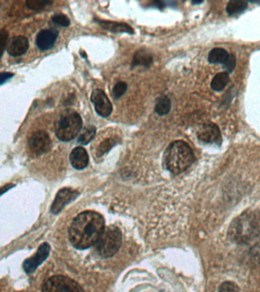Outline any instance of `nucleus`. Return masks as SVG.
Here are the masks:
<instances>
[{
	"label": "nucleus",
	"mask_w": 260,
	"mask_h": 292,
	"mask_svg": "<svg viewBox=\"0 0 260 292\" xmlns=\"http://www.w3.org/2000/svg\"><path fill=\"white\" fill-rule=\"evenodd\" d=\"M202 1H201V2H192V3L193 4H200L202 3Z\"/></svg>",
	"instance_id": "obj_31"
},
{
	"label": "nucleus",
	"mask_w": 260,
	"mask_h": 292,
	"mask_svg": "<svg viewBox=\"0 0 260 292\" xmlns=\"http://www.w3.org/2000/svg\"><path fill=\"white\" fill-rule=\"evenodd\" d=\"M82 127L80 114L74 110L67 109L60 114L55 122V133L60 141H71L80 133Z\"/></svg>",
	"instance_id": "obj_3"
},
{
	"label": "nucleus",
	"mask_w": 260,
	"mask_h": 292,
	"mask_svg": "<svg viewBox=\"0 0 260 292\" xmlns=\"http://www.w3.org/2000/svg\"><path fill=\"white\" fill-rule=\"evenodd\" d=\"M126 90H127V84L126 82H118L113 89V96L115 98H119L126 93Z\"/></svg>",
	"instance_id": "obj_24"
},
{
	"label": "nucleus",
	"mask_w": 260,
	"mask_h": 292,
	"mask_svg": "<svg viewBox=\"0 0 260 292\" xmlns=\"http://www.w3.org/2000/svg\"><path fill=\"white\" fill-rule=\"evenodd\" d=\"M91 100L93 103L96 112L102 118H107L111 115L113 106L107 95L101 89H95L92 92Z\"/></svg>",
	"instance_id": "obj_8"
},
{
	"label": "nucleus",
	"mask_w": 260,
	"mask_h": 292,
	"mask_svg": "<svg viewBox=\"0 0 260 292\" xmlns=\"http://www.w3.org/2000/svg\"><path fill=\"white\" fill-rule=\"evenodd\" d=\"M70 163L74 169L82 170L89 165V155L82 147H77L71 151L70 156Z\"/></svg>",
	"instance_id": "obj_14"
},
{
	"label": "nucleus",
	"mask_w": 260,
	"mask_h": 292,
	"mask_svg": "<svg viewBox=\"0 0 260 292\" xmlns=\"http://www.w3.org/2000/svg\"><path fill=\"white\" fill-rule=\"evenodd\" d=\"M13 73H2L0 74V85H2L4 82H6L7 80L13 77Z\"/></svg>",
	"instance_id": "obj_29"
},
{
	"label": "nucleus",
	"mask_w": 260,
	"mask_h": 292,
	"mask_svg": "<svg viewBox=\"0 0 260 292\" xmlns=\"http://www.w3.org/2000/svg\"><path fill=\"white\" fill-rule=\"evenodd\" d=\"M223 66L228 73H232L235 70V67H236V57H235V55L229 54L228 60L223 64Z\"/></svg>",
	"instance_id": "obj_28"
},
{
	"label": "nucleus",
	"mask_w": 260,
	"mask_h": 292,
	"mask_svg": "<svg viewBox=\"0 0 260 292\" xmlns=\"http://www.w3.org/2000/svg\"><path fill=\"white\" fill-rule=\"evenodd\" d=\"M29 148L36 155L48 152L51 148V140L45 131H38L33 133L28 140Z\"/></svg>",
	"instance_id": "obj_7"
},
{
	"label": "nucleus",
	"mask_w": 260,
	"mask_h": 292,
	"mask_svg": "<svg viewBox=\"0 0 260 292\" xmlns=\"http://www.w3.org/2000/svg\"><path fill=\"white\" fill-rule=\"evenodd\" d=\"M78 193L71 189L64 188L60 190L56 194V198L51 206L53 214H58L63 210V208L78 196Z\"/></svg>",
	"instance_id": "obj_11"
},
{
	"label": "nucleus",
	"mask_w": 260,
	"mask_h": 292,
	"mask_svg": "<svg viewBox=\"0 0 260 292\" xmlns=\"http://www.w3.org/2000/svg\"><path fill=\"white\" fill-rule=\"evenodd\" d=\"M198 139L208 144L221 145L222 141L221 132L217 125L213 122L204 124L197 133Z\"/></svg>",
	"instance_id": "obj_10"
},
{
	"label": "nucleus",
	"mask_w": 260,
	"mask_h": 292,
	"mask_svg": "<svg viewBox=\"0 0 260 292\" xmlns=\"http://www.w3.org/2000/svg\"><path fill=\"white\" fill-rule=\"evenodd\" d=\"M228 56L229 54L225 49L214 48L209 53L208 60L213 64H224L228 60Z\"/></svg>",
	"instance_id": "obj_17"
},
{
	"label": "nucleus",
	"mask_w": 260,
	"mask_h": 292,
	"mask_svg": "<svg viewBox=\"0 0 260 292\" xmlns=\"http://www.w3.org/2000/svg\"><path fill=\"white\" fill-rule=\"evenodd\" d=\"M52 3L53 2L49 0H27L26 5L31 10L39 11Z\"/></svg>",
	"instance_id": "obj_22"
},
{
	"label": "nucleus",
	"mask_w": 260,
	"mask_h": 292,
	"mask_svg": "<svg viewBox=\"0 0 260 292\" xmlns=\"http://www.w3.org/2000/svg\"><path fill=\"white\" fill-rule=\"evenodd\" d=\"M153 63V56L144 49H139L135 53L133 60V67L142 66V67H149Z\"/></svg>",
	"instance_id": "obj_16"
},
{
	"label": "nucleus",
	"mask_w": 260,
	"mask_h": 292,
	"mask_svg": "<svg viewBox=\"0 0 260 292\" xmlns=\"http://www.w3.org/2000/svg\"><path fill=\"white\" fill-rule=\"evenodd\" d=\"M13 187V184H7V185L5 186V187H4L3 188L0 189V195L3 194L4 193L6 192L7 191H9V189H11Z\"/></svg>",
	"instance_id": "obj_30"
},
{
	"label": "nucleus",
	"mask_w": 260,
	"mask_h": 292,
	"mask_svg": "<svg viewBox=\"0 0 260 292\" xmlns=\"http://www.w3.org/2000/svg\"><path fill=\"white\" fill-rule=\"evenodd\" d=\"M99 25L101 26L103 28L112 31V32L118 33H129V34H134V31L130 26L125 23H118L115 22H110V21L95 20Z\"/></svg>",
	"instance_id": "obj_15"
},
{
	"label": "nucleus",
	"mask_w": 260,
	"mask_h": 292,
	"mask_svg": "<svg viewBox=\"0 0 260 292\" xmlns=\"http://www.w3.org/2000/svg\"><path fill=\"white\" fill-rule=\"evenodd\" d=\"M260 225L257 216L254 215H242L241 217L237 219L231 229V234L234 238L239 242H243L245 239L251 238L255 235L257 229Z\"/></svg>",
	"instance_id": "obj_5"
},
{
	"label": "nucleus",
	"mask_w": 260,
	"mask_h": 292,
	"mask_svg": "<svg viewBox=\"0 0 260 292\" xmlns=\"http://www.w3.org/2000/svg\"><path fill=\"white\" fill-rule=\"evenodd\" d=\"M29 48L28 40L24 36H16L9 41L7 51L14 57L22 56L27 52Z\"/></svg>",
	"instance_id": "obj_13"
},
{
	"label": "nucleus",
	"mask_w": 260,
	"mask_h": 292,
	"mask_svg": "<svg viewBox=\"0 0 260 292\" xmlns=\"http://www.w3.org/2000/svg\"><path fill=\"white\" fill-rule=\"evenodd\" d=\"M104 228L102 216L87 211L74 219L69 228V238L74 247L84 250L95 244Z\"/></svg>",
	"instance_id": "obj_1"
},
{
	"label": "nucleus",
	"mask_w": 260,
	"mask_h": 292,
	"mask_svg": "<svg viewBox=\"0 0 260 292\" xmlns=\"http://www.w3.org/2000/svg\"><path fill=\"white\" fill-rule=\"evenodd\" d=\"M59 32L56 29H45L40 31L36 38V45L41 50L51 49L57 40Z\"/></svg>",
	"instance_id": "obj_12"
},
{
	"label": "nucleus",
	"mask_w": 260,
	"mask_h": 292,
	"mask_svg": "<svg viewBox=\"0 0 260 292\" xmlns=\"http://www.w3.org/2000/svg\"><path fill=\"white\" fill-rule=\"evenodd\" d=\"M248 7V4L243 0H232L228 2L226 7L227 13L229 16H233L244 12Z\"/></svg>",
	"instance_id": "obj_18"
},
{
	"label": "nucleus",
	"mask_w": 260,
	"mask_h": 292,
	"mask_svg": "<svg viewBox=\"0 0 260 292\" xmlns=\"http://www.w3.org/2000/svg\"><path fill=\"white\" fill-rule=\"evenodd\" d=\"M171 109V101L167 96L158 97L155 103V111L158 115L164 116L168 114Z\"/></svg>",
	"instance_id": "obj_20"
},
{
	"label": "nucleus",
	"mask_w": 260,
	"mask_h": 292,
	"mask_svg": "<svg viewBox=\"0 0 260 292\" xmlns=\"http://www.w3.org/2000/svg\"><path fill=\"white\" fill-rule=\"evenodd\" d=\"M50 251L49 243H44L38 248V252L33 257L24 260L23 268L26 273L31 274L35 271L43 262L47 258Z\"/></svg>",
	"instance_id": "obj_9"
},
{
	"label": "nucleus",
	"mask_w": 260,
	"mask_h": 292,
	"mask_svg": "<svg viewBox=\"0 0 260 292\" xmlns=\"http://www.w3.org/2000/svg\"><path fill=\"white\" fill-rule=\"evenodd\" d=\"M81 133L78 138V143L81 145H88L92 141L96 134L95 126H88L80 131Z\"/></svg>",
	"instance_id": "obj_21"
},
{
	"label": "nucleus",
	"mask_w": 260,
	"mask_h": 292,
	"mask_svg": "<svg viewBox=\"0 0 260 292\" xmlns=\"http://www.w3.org/2000/svg\"><path fill=\"white\" fill-rule=\"evenodd\" d=\"M240 289L237 285L232 282H225L221 284L218 292H239Z\"/></svg>",
	"instance_id": "obj_26"
},
{
	"label": "nucleus",
	"mask_w": 260,
	"mask_h": 292,
	"mask_svg": "<svg viewBox=\"0 0 260 292\" xmlns=\"http://www.w3.org/2000/svg\"><path fill=\"white\" fill-rule=\"evenodd\" d=\"M116 144H117V140H115L114 138H110V139L104 140L99 146L98 149H97V155H98V156H102L107 151H109Z\"/></svg>",
	"instance_id": "obj_23"
},
{
	"label": "nucleus",
	"mask_w": 260,
	"mask_h": 292,
	"mask_svg": "<svg viewBox=\"0 0 260 292\" xmlns=\"http://www.w3.org/2000/svg\"><path fill=\"white\" fill-rule=\"evenodd\" d=\"M8 38H9V34L7 32L6 30L1 29L0 30V59L2 57L5 47H6Z\"/></svg>",
	"instance_id": "obj_27"
},
{
	"label": "nucleus",
	"mask_w": 260,
	"mask_h": 292,
	"mask_svg": "<svg viewBox=\"0 0 260 292\" xmlns=\"http://www.w3.org/2000/svg\"><path fill=\"white\" fill-rule=\"evenodd\" d=\"M122 243V233L116 226L104 228L95 243V250L100 257L108 258L119 250Z\"/></svg>",
	"instance_id": "obj_4"
},
{
	"label": "nucleus",
	"mask_w": 260,
	"mask_h": 292,
	"mask_svg": "<svg viewBox=\"0 0 260 292\" xmlns=\"http://www.w3.org/2000/svg\"><path fill=\"white\" fill-rule=\"evenodd\" d=\"M229 82V75L227 72L218 73L213 78L211 82V88L215 92H221L225 89V87Z\"/></svg>",
	"instance_id": "obj_19"
},
{
	"label": "nucleus",
	"mask_w": 260,
	"mask_h": 292,
	"mask_svg": "<svg viewBox=\"0 0 260 292\" xmlns=\"http://www.w3.org/2000/svg\"><path fill=\"white\" fill-rule=\"evenodd\" d=\"M164 161L169 171L179 174L190 167L195 161V156L189 145L178 140L169 145L165 151Z\"/></svg>",
	"instance_id": "obj_2"
},
{
	"label": "nucleus",
	"mask_w": 260,
	"mask_h": 292,
	"mask_svg": "<svg viewBox=\"0 0 260 292\" xmlns=\"http://www.w3.org/2000/svg\"><path fill=\"white\" fill-rule=\"evenodd\" d=\"M42 292H84L77 282L68 277L55 275L44 283Z\"/></svg>",
	"instance_id": "obj_6"
},
{
	"label": "nucleus",
	"mask_w": 260,
	"mask_h": 292,
	"mask_svg": "<svg viewBox=\"0 0 260 292\" xmlns=\"http://www.w3.org/2000/svg\"><path fill=\"white\" fill-rule=\"evenodd\" d=\"M52 21L55 24L62 26V27H68L70 25V19L63 14H56L52 17Z\"/></svg>",
	"instance_id": "obj_25"
}]
</instances>
